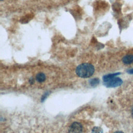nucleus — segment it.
Wrapping results in <instances>:
<instances>
[{
  "mask_svg": "<svg viewBox=\"0 0 133 133\" xmlns=\"http://www.w3.org/2000/svg\"><path fill=\"white\" fill-rule=\"evenodd\" d=\"M36 79L38 82L42 83L45 80L46 77H45V75L44 74H43L42 73H39L37 74V75L36 76Z\"/></svg>",
  "mask_w": 133,
  "mask_h": 133,
  "instance_id": "nucleus-5",
  "label": "nucleus"
},
{
  "mask_svg": "<svg viewBox=\"0 0 133 133\" xmlns=\"http://www.w3.org/2000/svg\"><path fill=\"white\" fill-rule=\"evenodd\" d=\"M128 73L129 74H133V69L129 70L128 71Z\"/></svg>",
  "mask_w": 133,
  "mask_h": 133,
  "instance_id": "nucleus-9",
  "label": "nucleus"
},
{
  "mask_svg": "<svg viewBox=\"0 0 133 133\" xmlns=\"http://www.w3.org/2000/svg\"><path fill=\"white\" fill-rule=\"evenodd\" d=\"M1 1H3V0H1Z\"/></svg>",
  "mask_w": 133,
  "mask_h": 133,
  "instance_id": "nucleus-12",
  "label": "nucleus"
},
{
  "mask_svg": "<svg viewBox=\"0 0 133 133\" xmlns=\"http://www.w3.org/2000/svg\"><path fill=\"white\" fill-rule=\"evenodd\" d=\"M131 114H132V116L133 117V107H132V109H131Z\"/></svg>",
  "mask_w": 133,
  "mask_h": 133,
  "instance_id": "nucleus-11",
  "label": "nucleus"
},
{
  "mask_svg": "<svg viewBox=\"0 0 133 133\" xmlns=\"http://www.w3.org/2000/svg\"><path fill=\"white\" fill-rule=\"evenodd\" d=\"M123 62L124 63L126 64H129L133 62V55H127L123 57Z\"/></svg>",
  "mask_w": 133,
  "mask_h": 133,
  "instance_id": "nucleus-4",
  "label": "nucleus"
},
{
  "mask_svg": "<svg viewBox=\"0 0 133 133\" xmlns=\"http://www.w3.org/2000/svg\"><path fill=\"white\" fill-rule=\"evenodd\" d=\"M83 127L79 123L74 122L73 123L69 129V133H82Z\"/></svg>",
  "mask_w": 133,
  "mask_h": 133,
  "instance_id": "nucleus-3",
  "label": "nucleus"
},
{
  "mask_svg": "<svg viewBox=\"0 0 133 133\" xmlns=\"http://www.w3.org/2000/svg\"><path fill=\"white\" fill-rule=\"evenodd\" d=\"M114 133H124V132H122V131H115Z\"/></svg>",
  "mask_w": 133,
  "mask_h": 133,
  "instance_id": "nucleus-10",
  "label": "nucleus"
},
{
  "mask_svg": "<svg viewBox=\"0 0 133 133\" xmlns=\"http://www.w3.org/2000/svg\"><path fill=\"white\" fill-rule=\"evenodd\" d=\"M119 73H113V74H110L108 75H106L105 76H103V81H105L107 80H108L110 78H112L113 77H116V76H117L118 74H119Z\"/></svg>",
  "mask_w": 133,
  "mask_h": 133,
  "instance_id": "nucleus-6",
  "label": "nucleus"
},
{
  "mask_svg": "<svg viewBox=\"0 0 133 133\" xmlns=\"http://www.w3.org/2000/svg\"><path fill=\"white\" fill-rule=\"evenodd\" d=\"M123 83L122 80L118 77H113L104 81V84L107 87H115L120 86Z\"/></svg>",
  "mask_w": 133,
  "mask_h": 133,
  "instance_id": "nucleus-2",
  "label": "nucleus"
},
{
  "mask_svg": "<svg viewBox=\"0 0 133 133\" xmlns=\"http://www.w3.org/2000/svg\"><path fill=\"white\" fill-rule=\"evenodd\" d=\"M91 133H103V130L99 127H95L92 128Z\"/></svg>",
  "mask_w": 133,
  "mask_h": 133,
  "instance_id": "nucleus-8",
  "label": "nucleus"
},
{
  "mask_svg": "<svg viewBox=\"0 0 133 133\" xmlns=\"http://www.w3.org/2000/svg\"><path fill=\"white\" fill-rule=\"evenodd\" d=\"M99 83V80L98 78H93L90 81V84L91 86H96Z\"/></svg>",
  "mask_w": 133,
  "mask_h": 133,
  "instance_id": "nucleus-7",
  "label": "nucleus"
},
{
  "mask_svg": "<svg viewBox=\"0 0 133 133\" xmlns=\"http://www.w3.org/2000/svg\"><path fill=\"white\" fill-rule=\"evenodd\" d=\"M95 69L92 65L89 63H82L76 69V74L82 78L90 77L94 73Z\"/></svg>",
  "mask_w": 133,
  "mask_h": 133,
  "instance_id": "nucleus-1",
  "label": "nucleus"
}]
</instances>
